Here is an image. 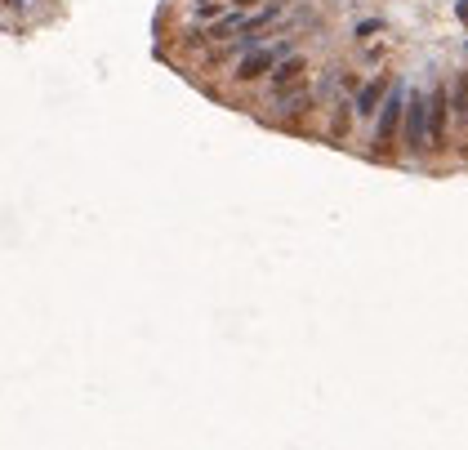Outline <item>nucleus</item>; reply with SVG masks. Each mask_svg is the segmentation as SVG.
Returning <instances> with one entry per match:
<instances>
[{
    "instance_id": "obj_4",
    "label": "nucleus",
    "mask_w": 468,
    "mask_h": 450,
    "mask_svg": "<svg viewBox=\"0 0 468 450\" xmlns=\"http://www.w3.org/2000/svg\"><path fill=\"white\" fill-rule=\"evenodd\" d=\"M304 76H308V63L299 58V54H290L286 63H277V67H273V85H277V89L295 85V81H304Z\"/></svg>"
},
{
    "instance_id": "obj_10",
    "label": "nucleus",
    "mask_w": 468,
    "mask_h": 450,
    "mask_svg": "<svg viewBox=\"0 0 468 450\" xmlns=\"http://www.w3.org/2000/svg\"><path fill=\"white\" fill-rule=\"evenodd\" d=\"M379 27H383V23H379V18H366V23H361V27H357V36H374V32H379Z\"/></svg>"
},
{
    "instance_id": "obj_9",
    "label": "nucleus",
    "mask_w": 468,
    "mask_h": 450,
    "mask_svg": "<svg viewBox=\"0 0 468 450\" xmlns=\"http://www.w3.org/2000/svg\"><path fill=\"white\" fill-rule=\"evenodd\" d=\"M455 103H460V111H464V103H468V76L455 81Z\"/></svg>"
},
{
    "instance_id": "obj_7",
    "label": "nucleus",
    "mask_w": 468,
    "mask_h": 450,
    "mask_svg": "<svg viewBox=\"0 0 468 450\" xmlns=\"http://www.w3.org/2000/svg\"><path fill=\"white\" fill-rule=\"evenodd\" d=\"M348 125H352V111L348 107H334V116H330V129H334V134H348Z\"/></svg>"
},
{
    "instance_id": "obj_5",
    "label": "nucleus",
    "mask_w": 468,
    "mask_h": 450,
    "mask_svg": "<svg viewBox=\"0 0 468 450\" xmlns=\"http://www.w3.org/2000/svg\"><path fill=\"white\" fill-rule=\"evenodd\" d=\"M273 58L277 54H246V58H241V67H237V81H259L268 72V76H273Z\"/></svg>"
},
{
    "instance_id": "obj_2",
    "label": "nucleus",
    "mask_w": 468,
    "mask_h": 450,
    "mask_svg": "<svg viewBox=\"0 0 468 450\" xmlns=\"http://www.w3.org/2000/svg\"><path fill=\"white\" fill-rule=\"evenodd\" d=\"M401 111H406V98H401V89H388V98H383V107H379V147H388L392 143V134H397V125H401Z\"/></svg>"
},
{
    "instance_id": "obj_6",
    "label": "nucleus",
    "mask_w": 468,
    "mask_h": 450,
    "mask_svg": "<svg viewBox=\"0 0 468 450\" xmlns=\"http://www.w3.org/2000/svg\"><path fill=\"white\" fill-rule=\"evenodd\" d=\"M383 94H388V81H383V76H374L370 85L357 94V111H361V116H374V111L383 107Z\"/></svg>"
},
{
    "instance_id": "obj_12",
    "label": "nucleus",
    "mask_w": 468,
    "mask_h": 450,
    "mask_svg": "<svg viewBox=\"0 0 468 450\" xmlns=\"http://www.w3.org/2000/svg\"><path fill=\"white\" fill-rule=\"evenodd\" d=\"M460 18H464V23H468V0H464V5H460Z\"/></svg>"
},
{
    "instance_id": "obj_11",
    "label": "nucleus",
    "mask_w": 468,
    "mask_h": 450,
    "mask_svg": "<svg viewBox=\"0 0 468 450\" xmlns=\"http://www.w3.org/2000/svg\"><path fill=\"white\" fill-rule=\"evenodd\" d=\"M232 5H241V9H246V5H259V0H232Z\"/></svg>"
},
{
    "instance_id": "obj_1",
    "label": "nucleus",
    "mask_w": 468,
    "mask_h": 450,
    "mask_svg": "<svg viewBox=\"0 0 468 450\" xmlns=\"http://www.w3.org/2000/svg\"><path fill=\"white\" fill-rule=\"evenodd\" d=\"M401 134H406L410 152H428V103L419 98V94H410V103H406V125H401Z\"/></svg>"
},
{
    "instance_id": "obj_8",
    "label": "nucleus",
    "mask_w": 468,
    "mask_h": 450,
    "mask_svg": "<svg viewBox=\"0 0 468 450\" xmlns=\"http://www.w3.org/2000/svg\"><path fill=\"white\" fill-rule=\"evenodd\" d=\"M196 18H201V23H210V18H219V5H214V0H201V5H196Z\"/></svg>"
},
{
    "instance_id": "obj_3",
    "label": "nucleus",
    "mask_w": 468,
    "mask_h": 450,
    "mask_svg": "<svg viewBox=\"0 0 468 450\" xmlns=\"http://www.w3.org/2000/svg\"><path fill=\"white\" fill-rule=\"evenodd\" d=\"M442 143H446V89L437 85L428 94V152H437Z\"/></svg>"
}]
</instances>
